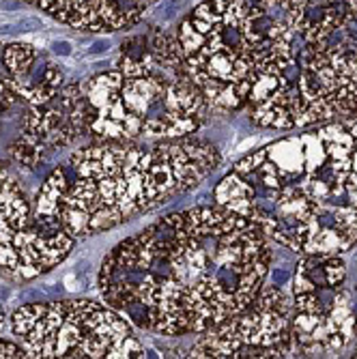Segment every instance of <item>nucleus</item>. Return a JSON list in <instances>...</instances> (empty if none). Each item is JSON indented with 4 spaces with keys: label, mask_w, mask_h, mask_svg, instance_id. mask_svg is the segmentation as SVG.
I'll return each mask as SVG.
<instances>
[{
    "label": "nucleus",
    "mask_w": 357,
    "mask_h": 359,
    "mask_svg": "<svg viewBox=\"0 0 357 359\" xmlns=\"http://www.w3.org/2000/svg\"><path fill=\"white\" fill-rule=\"evenodd\" d=\"M271 265L263 228L211 201L161 215L116 243L102 260L97 290L138 332L196 338L239 314Z\"/></svg>",
    "instance_id": "f257e3e1"
},
{
    "label": "nucleus",
    "mask_w": 357,
    "mask_h": 359,
    "mask_svg": "<svg viewBox=\"0 0 357 359\" xmlns=\"http://www.w3.org/2000/svg\"><path fill=\"white\" fill-rule=\"evenodd\" d=\"M211 198L297 256L351 252L357 245V116L256 149L215 183Z\"/></svg>",
    "instance_id": "f03ea898"
},
{
    "label": "nucleus",
    "mask_w": 357,
    "mask_h": 359,
    "mask_svg": "<svg viewBox=\"0 0 357 359\" xmlns=\"http://www.w3.org/2000/svg\"><path fill=\"white\" fill-rule=\"evenodd\" d=\"M220 149L194 136L153 142H88L54 166L32 196L35 215L76 239L102 235L205 183Z\"/></svg>",
    "instance_id": "7ed1b4c3"
},
{
    "label": "nucleus",
    "mask_w": 357,
    "mask_h": 359,
    "mask_svg": "<svg viewBox=\"0 0 357 359\" xmlns=\"http://www.w3.org/2000/svg\"><path fill=\"white\" fill-rule=\"evenodd\" d=\"M90 142H153L194 136L213 112L191 82L177 32L153 28L123 43L112 69L82 80Z\"/></svg>",
    "instance_id": "20e7f679"
},
{
    "label": "nucleus",
    "mask_w": 357,
    "mask_h": 359,
    "mask_svg": "<svg viewBox=\"0 0 357 359\" xmlns=\"http://www.w3.org/2000/svg\"><path fill=\"white\" fill-rule=\"evenodd\" d=\"M181 58L211 110L250 108L261 78H280L293 52L282 0H203L177 26Z\"/></svg>",
    "instance_id": "39448f33"
},
{
    "label": "nucleus",
    "mask_w": 357,
    "mask_h": 359,
    "mask_svg": "<svg viewBox=\"0 0 357 359\" xmlns=\"http://www.w3.org/2000/svg\"><path fill=\"white\" fill-rule=\"evenodd\" d=\"M11 336L28 357L125 359L144 357L138 330L104 299L35 302L7 318Z\"/></svg>",
    "instance_id": "423d86ee"
},
{
    "label": "nucleus",
    "mask_w": 357,
    "mask_h": 359,
    "mask_svg": "<svg viewBox=\"0 0 357 359\" xmlns=\"http://www.w3.org/2000/svg\"><path fill=\"white\" fill-rule=\"evenodd\" d=\"M342 254H304L290 278L293 340L302 355L342 351L355 338L357 316L351 290L344 286Z\"/></svg>",
    "instance_id": "0eeeda50"
},
{
    "label": "nucleus",
    "mask_w": 357,
    "mask_h": 359,
    "mask_svg": "<svg viewBox=\"0 0 357 359\" xmlns=\"http://www.w3.org/2000/svg\"><path fill=\"white\" fill-rule=\"evenodd\" d=\"M76 241L60 224L35 215L24 185L0 161V273L13 282H30L62 265Z\"/></svg>",
    "instance_id": "6e6552de"
},
{
    "label": "nucleus",
    "mask_w": 357,
    "mask_h": 359,
    "mask_svg": "<svg viewBox=\"0 0 357 359\" xmlns=\"http://www.w3.org/2000/svg\"><path fill=\"white\" fill-rule=\"evenodd\" d=\"M290 318V290L265 282L239 314L198 334L183 357H290L297 353Z\"/></svg>",
    "instance_id": "1a4fd4ad"
},
{
    "label": "nucleus",
    "mask_w": 357,
    "mask_h": 359,
    "mask_svg": "<svg viewBox=\"0 0 357 359\" xmlns=\"http://www.w3.org/2000/svg\"><path fill=\"white\" fill-rule=\"evenodd\" d=\"M88 104L82 82H65L52 100L24 106L20 121V136L35 144L48 159L86 138Z\"/></svg>",
    "instance_id": "9d476101"
},
{
    "label": "nucleus",
    "mask_w": 357,
    "mask_h": 359,
    "mask_svg": "<svg viewBox=\"0 0 357 359\" xmlns=\"http://www.w3.org/2000/svg\"><path fill=\"white\" fill-rule=\"evenodd\" d=\"M78 32L110 35L138 26L159 0H24Z\"/></svg>",
    "instance_id": "9b49d317"
},
{
    "label": "nucleus",
    "mask_w": 357,
    "mask_h": 359,
    "mask_svg": "<svg viewBox=\"0 0 357 359\" xmlns=\"http://www.w3.org/2000/svg\"><path fill=\"white\" fill-rule=\"evenodd\" d=\"M0 62L24 106L43 104L65 86L60 65L48 52L28 41L5 43Z\"/></svg>",
    "instance_id": "f8f14e48"
},
{
    "label": "nucleus",
    "mask_w": 357,
    "mask_h": 359,
    "mask_svg": "<svg viewBox=\"0 0 357 359\" xmlns=\"http://www.w3.org/2000/svg\"><path fill=\"white\" fill-rule=\"evenodd\" d=\"M0 357H28V355L18 340L0 338Z\"/></svg>",
    "instance_id": "ddd939ff"
},
{
    "label": "nucleus",
    "mask_w": 357,
    "mask_h": 359,
    "mask_svg": "<svg viewBox=\"0 0 357 359\" xmlns=\"http://www.w3.org/2000/svg\"><path fill=\"white\" fill-rule=\"evenodd\" d=\"M5 323H7V312H5L3 308H0V330L5 327Z\"/></svg>",
    "instance_id": "4468645a"
},
{
    "label": "nucleus",
    "mask_w": 357,
    "mask_h": 359,
    "mask_svg": "<svg viewBox=\"0 0 357 359\" xmlns=\"http://www.w3.org/2000/svg\"><path fill=\"white\" fill-rule=\"evenodd\" d=\"M3 48H5V41L0 39V54H3ZM0 67H3V62H0Z\"/></svg>",
    "instance_id": "2eb2a0df"
}]
</instances>
